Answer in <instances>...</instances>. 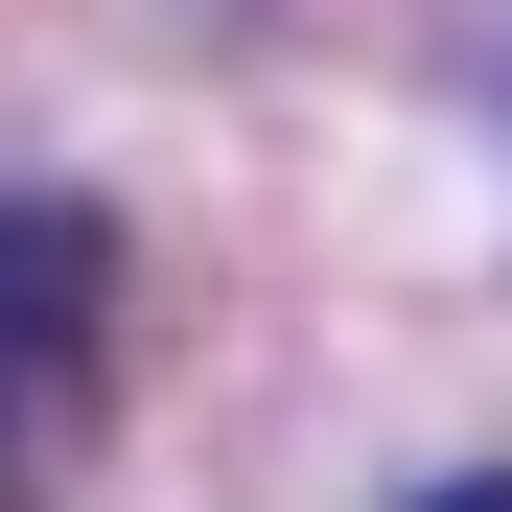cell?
<instances>
[{"label": "cell", "mask_w": 512, "mask_h": 512, "mask_svg": "<svg viewBox=\"0 0 512 512\" xmlns=\"http://www.w3.org/2000/svg\"><path fill=\"white\" fill-rule=\"evenodd\" d=\"M419 512H512V466H466V489H419Z\"/></svg>", "instance_id": "cell-2"}, {"label": "cell", "mask_w": 512, "mask_h": 512, "mask_svg": "<svg viewBox=\"0 0 512 512\" xmlns=\"http://www.w3.org/2000/svg\"><path fill=\"white\" fill-rule=\"evenodd\" d=\"M94 303H117V233L70 210V187H24V443H0L24 489L94 443Z\"/></svg>", "instance_id": "cell-1"}]
</instances>
